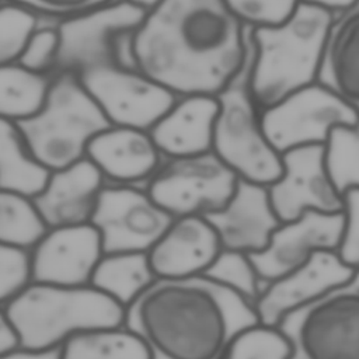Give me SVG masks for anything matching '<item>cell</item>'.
<instances>
[{"label":"cell","instance_id":"cell-1","mask_svg":"<svg viewBox=\"0 0 359 359\" xmlns=\"http://www.w3.org/2000/svg\"><path fill=\"white\" fill-rule=\"evenodd\" d=\"M250 32L226 0H163L132 32L130 52L172 94L216 97L243 67Z\"/></svg>","mask_w":359,"mask_h":359},{"label":"cell","instance_id":"cell-2","mask_svg":"<svg viewBox=\"0 0 359 359\" xmlns=\"http://www.w3.org/2000/svg\"><path fill=\"white\" fill-rule=\"evenodd\" d=\"M254 323L251 303L205 276L156 280L125 321L154 359H223L231 339Z\"/></svg>","mask_w":359,"mask_h":359},{"label":"cell","instance_id":"cell-3","mask_svg":"<svg viewBox=\"0 0 359 359\" xmlns=\"http://www.w3.org/2000/svg\"><path fill=\"white\" fill-rule=\"evenodd\" d=\"M332 20V11L302 0L286 21L252 28L255 57L250 84L261 111L317 81Z\"/></svg>","mask_w":359,"mask_h":359},{"label":"cell","instance_id":"cell-4","mask_svg":"<svg viewBox=\"0 0 359 359\" xmlns=\"http://www.w3.org/2000/svg\"><path fill=\"white\" fill-rule=\"evenodd\" d=\"M6 310L18 344L34 349L60 348L74 334L126 321V310L91 285L31 282Z\"/></svg>","mask_w":359,"mask_h":359},{"label":"cell","instance_id":"cell-5","mask_svg":"<svg viewBox=\"0 0 359 359\" xmlns=\"http://www.w3.org/2000/svg\"><path fill=\"white\" fill-rule=\"evenodd\" d=\"M15 123L31 154L49 172L86 158L90 142L112 125L72 72L55 73L41 108Z\"/></svg>","mask_w":359,"mask_h":359},{"label":"cell","instance_id":"cell-6","mask_svg":"<svg viewBox=\"0 0 359 359\" xmlns=\"http://www.w3.org/2000/svg\"><path fill=\"white\" fill-rule=\"evenodd\" d=\"M255 57L252 28L243 67L216 95L219 102L213 126L212 151L238 177L262 185L282 172V154L265 135L261 109L251 93V69Z\"/></svg>","mask_w":359,"mask_h":359},{"label":"cell","instance_id":"cell-7","mask_svg":"<svg viewBox=\"0 0 359 359\" xmlns=\"http://www.w3.org/2000/svg\"><path fill=\"white\" fill-rule=\"evenodd\" d=\"M290 342V359H359V272L278 324Z\"/></svg>","mask_w":359,"mask_h":359},{"label":"cell","instance_id":"cell-8","mask_svg":"<svg viewBox=\"0 0 359 359\" xmlns=\"http://www.w3.org/2000/svg\"><path fill=\"white\" fill-rule=\"evenodd\" d=\"M238 177L213 153L164 158L144 185L170 216H209L231 198Z\"/></svg>","mask_w":359,"mask_h":359},{"label":"cell","instance_id":"cell-9","mask_svg":"<svg viewBox=\"0 0 359 359\" xmlns=\"http://www.w3.org/2000/svg\"><path fill=\"white\" fill-rule=\"evenodd\" d=\"M74 74L112 125L149 130L178 98L118 59L86 66Z\"/></svg>","mask_w":359,"mask_h":359},{"label":"cell","instance_id":"cell-10","mask_svg":"<svg viewBox=\"0 0 359 359\" xmlns=\"http://www.w3.org/2000/svg\"><path fill=\"white\" fill-rule=\"evenodd\" d=\"M261 121L269 142L282 154L294 147L325 144L334 128L358 123L359 114L335 91L316 81L261 111Z\"/></svg>","mask_w":359,"mask_h":359},{"label":"cell","instance_id":"cell-11","mask_svg":"<svg viewBox=\"0 0 359 359\" xmlns=\"http://www.w3.org/2000/svg\"><path fill=\"white\" fill-rule=\"evenodd\" d=\"M172 219L144 187L107 184L91 224L104 254L149 252Z\"/></svg>","mask_w":359,"mask_h":359},{"label":"cell","instance_id":"cell-12","mask_svg":"<svg viewBox=\"0 0 359 359\" xmlns=\"http://www.w3.org/2000/svg\"><path fill=\"white\" fill-rule=\"evenodd\" d=\"M144 15L146 10L139 6L112 0L95 10L57 20L59 52L55 73H76L86 66L118 59L119 41L135 31Z\"/></svg>","mask_w":359,"mask_h":359},{"label":"cell","instance_id":"cell-13","mask_svg":"<svg viewBox=\"0 0 359 359\" xmlns=\"http://www.w3.org/2000/svg\"><path fill=\"white\" fill-rule=\"evenodd\" d=\"M268 191L282 222L296 219L307 210H344V194L328 171L324 144L302 146L282 153V172L268 185Z\"/></svg>","mask_w":359,"mask_h":359},{"label":"cell","instance_id":"cell-14","mask_svg":"<svg viewBox=\"0 0 359 359\" xmlns=\"http://www.w3.org/2000/svg\"><path fill=\"white\" fill-rule=\"evenodd\" d=\"M344 226V215L307 210L292 220L282 222L268 245L250 254L264 287L309 262L323 251H337Z\"/></svg>","mask_w":359,"mask_h":359},{"label":"cell","instance_id":"cell-15","mask_svg":"<svg viewBox=\"0 0 359 359\" xmlns=\"http://www.w3.org/2000/svg\"><path fill=\"white\" fill-rule=\"evenodd\" d=\"M32 282L87 286L104 255L93 224L48 229L29 250Z\"/></svg>","mask_w":359,"mask_h":359},{"label":"cell","instance_id":"cell-16","mask_svg":"<svg viewBox=\"0 0 359 359\" xmlns=\"http://www.w3.org/2000/svg\"><path fill=\"white\" fill-rule=\"evenodd\" d=\"M222 251L212 223L203 216L174 217L149 250L157 279L182 280L202 276Z\"/></svg>","mask_w":359,"mask_h":359},{"label":"cell","instance_id":"cell-17","mask_svg":"<svg viewBox=\"0 0 359 359\" xmlns=\"http://www.w3.org/2000/svg\"><path fill=\"white\" fill-rule=\"evenodd\" d=\"M222 248L254 254L262 251L282 223L269 198L268 185L238 180L229 202L206 216Z\"/></svg>","mask_w":359,"mask_h":359},{"label":"cell","instance_id":"cell-18","mask_svg":"<svg viewBox=\"0 0 359 359\" xmlns=\"http://www.w3.org/2000/svg\"><path fill=\"white\" fill-rule=\"evenodd\" d=\"M108 185L144 187L164 157L149 130L111 125L88 144L86 156Z\"/></svg>","mask_w":359,"mask_h":359},{"label":"cell","instance_id":"cell-19","mask_svg":"<svg viewBox=\"0 0 359 359\" xmlns=\"http://www.w3.org/2000/svg\"><path fill=\"white\" fill-rule=\"evenodd\" d=\"M105 185L98 168L86 157L49 172L32 199L48 229L91 224Z\"/></svg>","mask_w":359,"mask_h":359},{"label":"cell","instance_id":"cell-20","mask_svg":"<svg viewBox=\"0 0 359 359\" xmlns=\"http://www.w3.org/2000/svg\"><path fill=\"white\" fill-rule=\"evenodd\" d=\"M352 273L335 251L318 252L304 265L264 287L255 303L258 321L278 325L286 314L310 303Z\"/></svg>","mask_w":359,"mask_h":359},{"label":"cell","instance_id":"cell-21","mask_svg":"<svg viewBox=\"0 0 359 359\" xmlns=\"http://www.w3.org/2000/svg\"><path fill=\"white\" fill-rule=\"evenodd\" d=\"M219 102L215 95H181L149 129L164 158L212 151Z\"/></svg>","mask_w":359,"mask_h":359},{"label":"cell","instance_id":"cell-22","mask_svg":"<svg viewBox=\"0 0 359 359\" xmlns=\"http://www.w3.org/2000/svg\"><path fill=\"white\" fill-rule=\"evenodd\" d=\"M317 81L359 114V0L334 14Z\"/></svg>","mask_w":359,"mask_h":359},{"label":"cell","instance_id":"cell-23","mask_svg":"<svg viewBox=\"0 0 359 359\" xmlns=\"http://www.w3.org/2000/svg\"><path fill=\"white\" fill-rule=\"evenodd\" d=\"M158 280L151 269L147 252L104 254L91 286L115 300L126 311Z\"/></svg>","mask_w":359,"mask_h":359},{"label":"cell","instance_id":"cell-24","mask_svg":"<svg viewBox=\"0 0 359 359\" xmlns=\"http://www.w3.org/2000/svg\"><path fill=\"white\" fill-rule=\"evenodd\" d=\"M60 359H154L144 339L126 324L81 331L60 346Z\"/></svg>","mask_w":359,"mask_h":359},{"label":"cell","instance_id":"cell-25","mask_svg":"<svg viewBox=\"0 0 359 359\" xmlns=\"http://www.w3.org/2000/svg\"><path fill=\"white\" fill-rule=\"evenodd\" d=\"M49 171L31 154L17 123L0 118V188L35 196Z\"/></svg>","mask_w":359,"mask_h":359},{"label":"cell","instance_id":"cell-26","mask_svg":"<svg viewBox=\"0 0 359 359\" xmlns=\"http://www.w3.org/2000/svg\"><path fill=\"white\" fill-rule=\"evenodd\" d=\"M50 80L52 76L28 70L15 60L0 63V118L17 122L35 114Z\"/></svg>","mask_w":359,"mask_h":359},{"label":"cell","instance_id":"cell-27","mask_svg":"<svg viewBox=\"0 0 359 359\" xmlns=\"http://www.w3.org/2000/svg\"><path fill=\"white\" fill-rule=\"evenodd\" d=\"M46 231L32 196L0 188V243L31 250Z\"/></svg>","mask_w":359,"mask_h":359},{"label":"cell","instance_id":"cell-28","mask_svg":"<svg viewBox=\"0 0 359 359\" xmlns=\"http://www.w3.org/2000/svg\"><path fill=\"white\" fill-rule=\"evenodd\" d=\"M202 276L236 292L254 307L264 290L250 254L241 251L222 248Z\"/></svg>","mask_w":359,"mask_h":359},{"label":"cell","instance_id":"cell-29","mask_svg":"<svg viewBox=\"0 0 359 359\" xmlns=\"http://www.w3.org/2000/svg\"><path fill=\"white\" fill-rule=\"evenodd\" d=\"M328 171L344 194L359 188V122L334 128L324 144Z\"/></svg>","mask_w":359,"mask_h":359},{"label":"cell","instance_id":"cell-30","mask_svg":"<svg viewBox=\"0 0 359 359\" xmlns=\"http://www.w3.org/2000/svg\"><path fill=\"white\" fill-rule=\"evenodd\" d=\"M290 342L278 325L254 323L230 342L223 359H290Z\"/></svg>","mask_w":359,"mask_h":359},{"label":"cell","instance_id":"cell-31","mask_svg":"<svg viewBox=\"0 0 359 359\" xmlns=\"http://www.w3.org/2000/svg\"><path fill=\"white\" fill-rule=\"evenodd\" d=\"M59 52V31L56 25L41 24L27 36L15 62L35 73L53 76Z\"/></svg>","mask_w":359,"mask_h":359},{"label":"cell","instance_id":"cell-32","mask_svg":"<svg viewBox=\"0 0 359 359\" xmlns=\"http://www.w3.org/2000/svg\"><path fill=\"white\" fill-rule=\"evenodd\" d=\"M38 20V15L20 6L7 1L0 6V63L17 59Z\"/></svg>","mask_w":359,"mask_h":359},{"label":"cell","instance_id":"cell-33","mask_svg":"<svg viewBox=\"0 0 359 359\" xmlns=\"http://www.w3.org/2000/svg\"><path fill=\"white\" fill-rule=\"evenodd\" d=\"M31 282L29 250L0 243V304L7 306Z\"/></svg>","mask_w":359,"mask_h":359},{"label":"cell","instance_id":"cell-34","mask_svg":"<svg viewBox=\"0 0 359 359\" xmlns=\"http://www.w3.org/2000/svg\"><path fill=\"white\" fill-rule=\"evenodd\" d=\"M302 0H226L233 14L251 28L272 27L286 21Z\"/></svg>","mask_w":359,"mask_h":359},{"label":"cell","instance_id":"cell-35","mask_svg":"<svg viewBox=\"0 0 359 359\" xmlns=\"http://www.w3.org/2000/svg\"><path fill=\"white\" fill-rule=\"evenodd\" d=\"M344 226L337 254L353 272H359V188L344 192Z\"/></svg>","mask_w":359,"mask_h":359},{"label":"cell","instance_id":"cell-36","mask_svg":"<svg viewBox=\"0 0 359 359\" xmlns=\"http://www.w3.org/2000/svg\"><path fill=\"white\" fill-rule=\"evenodd\" d=\"M7 3L20 6L38 17L52 20L69 18L86 11L95 10L112 0H6Z\"/></svg>","mask_w":359,"mask_h":359},{"label":"cell","instance_id":"cell-37","mask_svg":"<svg viewBox=\"0 0 359 359\" xmlns=\"http://www.w3.org/2000/svg\"><path fill=\"white\" fill-rule=\"evenodd\" d=\"M0 359H60V348L34 349L17 345L4 353H0Z\"/></svg>","mask_w":359,"mask_h":359},{"label":"cell","instance_id":"cell-38","mask_svg":"<svg viewBox=\"0 0 359 359\" xmlns=\"http://www.w3.org/2000/svg\"><path fill=\"white\" fill-rule=\"evenodd\" d=\"M18 344V337L14 330V325L8 317L6 306L0 304V353H4Z\"/></svg>","mask_w":359,"mask_h":359},{"label":"cell","instance_id":"cell-39","mask_svg":"<svg viewBox=\"0 0 359 359\" xmlns=\"http://www.w3.org/2000/svg\"><path fill=\"white\" fill-rule=\"evenodd\" d=\"M304 1L321 6V7L330 10V11H332L335 14V13H339V11L351 7L358 0H304Z\"/></svg>","mask_w":359,"mask_h":359},{"label":"cell","instance_id":"cell-40","mask_svg":"<svg viewBox=\"0 0 359 359\" xmlns=\"http://www.w3.org/2000/svg\"><path fill=\"white\" fill-rule=\"evenodd\" d=\"M126 1H129V3H132V4H135V6H139V7H142L143 10H146V11H149V10H151L153 7H156L160 1H163V0H126Z\"/></svg>","mask_w":359,"mask_h":359},{"label":"cell","instance_id":"cell-41","mask_svg":"<svg viewBox=\"0 0 359 359\" xmlns=\"http://www.w3.org/2000/svg\"><path fill=\"white\" fill-rule=\"evenodd\" d=\"M3 3H6V0H0V6H1Z\"/></svg>","mask_w":359,"mask_h":359}]
</instances>
